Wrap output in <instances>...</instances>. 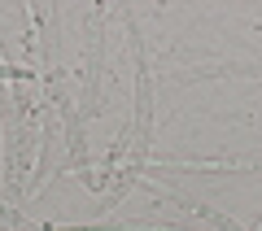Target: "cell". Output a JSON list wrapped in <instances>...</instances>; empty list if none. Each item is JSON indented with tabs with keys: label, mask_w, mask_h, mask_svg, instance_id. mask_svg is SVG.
I'll return each mask as SVG.
<instances>
[{
	"label": "cell",
	"mask_w": 262,
	"mask_h": 231,
	"mask_svg": "<svg viewBox=\"0 0 262 231\" xmlns=\"http://www.w3.org/2000/svg\"><path fill=\"white\" fill-rule=\"evenodd\" d=\"M136 65H140V79H136V148L140 157L149 153V135H153V87H149V65H144V48L136 39Z\"/></svg>",
	"instance_id": "obj_1"
},
{
	"label": "cell",
	"mask_w": 262,
	"mask_h": 231,
	"mask_svg": "<svg viewBox=\"0 0 262 231\" xmlns=\"http://www.w3.org/2000/svg\"><path fill=\"white\" fill-rule=\"evenodd\" d=\"M188 210H196V214H201V218H210V222H214L219 231H241V227H236V222H227V218H219V214H214V210H206V205H188Z\"/></svg>",
	"instance_id": "obj_2"
}]
</instances>
